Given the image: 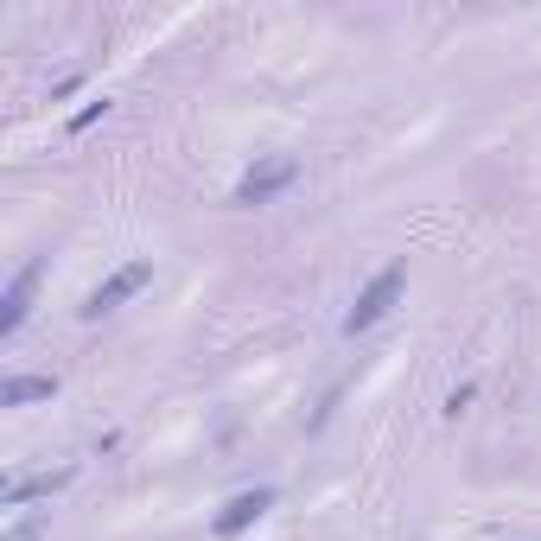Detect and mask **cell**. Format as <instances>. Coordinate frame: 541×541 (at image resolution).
<instances>
[{"label": "cell", "mask_w": 541, "mask_h": 541, "mask_svg": "<svg viewBox=\"0 0 541 541\" xmlns=\"http://www.w3.org/2000/svg\"><path fill=\"white\" fill-rule=\"evenodd\" d=\"M274 497H281L274 484H255V491H236V497L223 503L217 516H211V535H217V541H236L242 529H255V522L274 510Z\"/></svg>", "instance_id": "3957f363"}, {"label": "cell", "mask_w": 541, "mask_h": 541, "mask_svg": "<svg viewBox=\"0 0 541 541\" xmlns=\"http://www.w3.org/2000/svg\"><path fill=\"white\" fill-rule=\"evenodd\" d=\"M293 179H300V160H293V153H268V160H255L236 179V204H274Z\"/></svg>", "instance_id": "7a4b0ae2"}, {"label": "cell", "mask_w": 541, "mask_h": 541, "mask_svg": "<svg viewBox=\"0 0 541 541\" xmlns=\"http://www.w3.org/2000/svg\"><path fill=\"white\" fill-rule=\"evenodd\" d=\"M471 395H478V382H459V389L446 395V414H465V408H471Z\"/></svg>", "instance_id": "ba28073f"}, {"label": "cell", "mask_w": 541, "mask_h": 541, "mask_svg": "<svg viewBox=\"0 0 541 541\" xmlns=\"http://www.w3.org/2000/svg\"><path fill=\"white\" fill-rule=\"evenodd\" d=\"M153 281V261H128V268H115L109 281H102L96 293H90V306H83V319H102V312H115L121 300H134V293H141Z\"/></svg>", "instance_id": "277c9868"}, {"label": "cell", "mask_w": 541, "mask_h": 541, "mask_svg": "<svg viewBox=\"0 0 541 541\" xmlns=\"http://www.w3.org/2000/svg\"><path fill=\"white\" fill-rule=\"evenodd\" d=\"M39 281H45V255H32L26 268L7 281V300H0V306H7V312H0V338H13V331L26 325V312H32V293H39Z\"/></svg>", "instance_id": "5b68a950"}, {"label": "cell", "mask_w": 541, "mask_h": 541, "mask_svg": "<svg viewBox=\"0 0 541 541\" xmlns=\"http://www.w3.org/2000/svg\"><path fill=\"white\" fill-rule=\"evenodd\" d=\"M71 478H77L71 465H64V471H45V478H13L7 491H0V503H7V510H20V503H32V497H51L58 484H71Z\"/></svg>", "instance_id": "8992f818"}, {"label": "cell", "mask_w": 541, "mask_h": 541, "mask_svg": "<svg viewBox=\"0 0 541 541\" xmlns=\"http://www.w3.org/2000/svg\"><path fill=\"white\" fill-rule=\"evenodd\" d=\"M102 115H109V102H90V109H77V115H71V134H83V128H90V121H102Z\"/></svg>", "instance_id": "9c48e42d"}, {"label": "cell", "mask_w": 541, "mask_h": 541, "mask_svg": "<svg viewBox=\"0 0 541 541\" xmlns=\"http://www.w3.org/2000/svg\"><path fill=\"white\" fill-rule=\"evenodd\" d=\"M58 376H7L0 382V408H26V401H51Z\"/></svg>", "instance_id": "52a82bcc"}, {"label": "cell", "mask_w": 541, "mask_h": 541, "mask_svg": "<svg viewBox=\"0 0 541 541\" xmlns=\"http://www.w3.org/2000/svg\"><path fill=\"white\" fill-rule=\"evenodd\" d=\"M401 293H408V261H389V268H382L376 281L357 293V306L344 312V331H351V338H357V331L382 325V319H389V312H395V300H401Z\"/></svg>", "instance_id": "6da1fadb"}]
</instances>
